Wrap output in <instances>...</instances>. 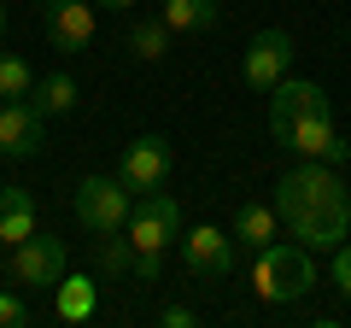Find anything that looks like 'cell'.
I'll use <instances>...</instances> for the list:
<instances>
[{"instance_id":"obj_1","label":"cell","mask_w":351,"mask_h":328,"mask_svg":"<svg viewBox=\"0 0 351 328\" xmlns=\"http://www.w3.org/2000/svg\"><path fill=\"white\" fill-rule=\"evenodd\" d=\"M276 217L311 253H334L351 229V200H346V182L334 176V164L311 159L299 170H287L281 188H276Z\"/></svg>"},{"instance_id":"obj_2","label":"cell","mask_w":351,"mask_h":328,"mask_svg":"<svg viewBox=\"0 0 351 328\" xmlns=\"http://www.w3.org/2000/svg\"><path fill=\"white\" fill-rule=\"evenodd\" d=\"M252 288H258L263 305H293L316 288V258L304 240H269L258 253V270H252Z\"/></svg>"},{"instance_id":"obj_3","label":"cell","mask_w":351,"mask_h":328,"mask_svg":"<svg viewBox=\"0 0 351 328\" xmlns=\"http://www.w3.org/2000/svg\"><path fill=\"white\" fill-rule=\"evenodd\" d=\"M76 217H82V229H94V235L129 229V188H123V176H88L82 188H76Z\"/></svg>"},{"instance_id":"obj_4","label":"cell","mask_w":351,"mask_h":328,"mask_svg":"<svg viewBox=\"0 0 351 328\" xmlns=\"http://www.w3.org/2000/svg\"><path fill=\"white\" fill-rule=\"evenodd\" d=\"M170 240H182V205L152 188L147 200L129 211V246H135V253H164Z\"/></svg>"},{"instance_id":"obj_5","label":"cell","mask_w":351,"mask_h":328,"mask_svg":"<svg viewBox=\"0 0 351 328\" xmlns=\"http://www.w3.org/2000/svg\"><path fill=\"white\" fill-rule=\"evenodd\" d=\"M41 24L59 53H82L100 30V6L94 0H41Z\"/></svg>"},{"instance_id":"obj_6","label":"cell","mask_w":351,"mask_h":328,"mask_svg":"<svg viewBox=\"0 0 351 328\" xmlns=\"http://www.w3.org/2000/svg\"><path fill=\"white\" fill-rule=\"evenodd\" d=\"M269 135L287 141L293 152H304V159H322V164H346V141H339L334 129V112L328 117H293V124H269Z\"/></svg>"},{"instance_id":"obj_7","label":"cell","mask_w":351,"mask_h":328,"mask_svg":"<svg viewBox=\"0 0 351 328\" xmlns=\"http://www.w3.org/2000/svg\"><path fill=\"white\" fill-rule=\"evenodd\" d=\"M41 147H47V112L36 100H0V152L29 159Z\"/></svg>"},{"instance_id":"obj_8","label":"cell","mask_w":351,"mask_h":328,"mask_svg":"<svg viewBox=\"0 0 351 328\" xmlns=\"http://www.w3.org/2000/svg\"><path fill=\"white\" fill-rule=\"evenodd\" d=\"M287 65H293V36H287V30H263V36H252L240 76H246V89L269 94L281 76H287Z\"/></svg>"},{"instance_id":"obj_9","label":"cell","mask_w":351,"mask_h":328,"mask_svg":"<svg viewBox=\"0 0 351 328\" xmlns=\"http://www.w3.org/2000/svg\"><path fill=\"white\" fill-rule=\"evenodd\" d=\"M117 176H123V188L135 194H152L170 182V141L164 135H141L123 147V164H117Z\"/></svg>"},{"instance_id":"obj_10","label":"cell","mask_w":351,"mask_h":328,"mask_svg":"<svg viewBox=\"0 0 351 328\" xmlns=\"http://www.w3.org/2000/svg\"><path fill=\"white\" fill-rule=\"evenodd\" d=\"M59 276H64V240L29 235V240L12 246V281H24V288H53Z\"/></svg>"},{"instance_id":"obj_11","label":"cell","mask_w":351,"mask_h":328,"mask_svg":"<svg viewBox=\"0 0 351 328\" xmlns=\"http://www.w3.org/2000/svg\"><path fill=\"white\" fill-rule=\"evenodd\" d=\"M182 258H188V270H193V276L223 281L228 270H234V240H228L223 229L199 223V229H188V235H182Z\"/></svg>"},{"instance_id":"obj_12","label":"cell","mask_w":351,"mask_h":328,"mask_svg":"<svg viewBox=\"0 0 351 328\" xmlns=\"http://www.w3.org/2000/svg\"><path fill=\"white\" fill-rule=\"evenodd\" d=\"M293 117H328V94L316 82L281 76L276 89H269V124H293Z\"/></svg>"},{"instance_id":"obj_13","label":"cell","mask_w":351,"mask_h":328,"mask_svg":"<svg viewBox=\"0 0 351 328\" xmlns=\"http://www.w3.org/2000/svg\"><path fill=\"white\" fill-rule=\"evenodd\" d=\"M29 235H36V200H29V188H0V246H18Z\"/></svg>"},{"instance_id":"obj_14","label":"cell","mask_w":351,"mask_h":328,"mask_svg":"<svg viewBox=\"0 0 351 328\" xmlns=\"http://www.w3.org/2000/svg\"><path fill=\"white\" fill-rule=\"evenodd\" d=\"M276 229H281L276 205H240V211H234V240L252 246V253H263V246L276 240Z\"/></svg>"},{"instance_id":"obj_15","label":"cell","mask_w":351,"mask_h":328,"mask_svg":"<svg viewBox=\"0 0 351 328\" xmlns=\"http://www.w3.org/2000/svg\"><path fill=\"white\" fill-rule=\"evenodd\" d=\"M53 293H59V323H88L94 316V281L88 276H59L53 281Z\"/></svg>"},{"instance_id":"obj_16","label":"cell","mask_w":351,"mask_h":328,"mask_svg":"<svg viewBox=\"0 0 351 328\" xmlns=\"http://www.w3.org/2000/svg\"><path fill=\"white\" fill-rule=\"evenodd\" d=\"M164 24L170 36H188V30H211L217 24V0H164Z\"/></svg>"},{"instance_id":"obj_17","label":"cell","mask_w":351,"mask_h":328,"mask_svg":"<svg viewBox=\"0 0 351 328\" xmlns=\"http://www.w3.org/2000/svg\"><path fill=\"white\" fill-rule=\"evenodd\" d=\"M29 100H36L47 117L71 112V106H76V76H71V71H53V76H41L36 89H29Z\"/></svg>"},{"instance_id":"obj_18","label":"cell","mask_w":351,"mask_h":328,"mask_svg":"<svg viewBox=\"0 0 351 328\" xmlns=\"http://www.w3.org/2000/svg\"><path fill=\"white\" fill-rule=\"evenodd\" d=\"M129 53L147 65H158L164 53H170V24L164 18H147V24H129Z\"/></svg>"},{"instance_id":"obj_19","label":"cell","mask_w":351,"mask_h":328,"mask_svg":"<svg viewBox=\"0 0 351 328\" xmlns=\"http://www.w3.org/2000/svg\"><path fill=\"white\" fill-rule=\"evenodd\" d=\"M29 89H36V71L18 53H0V100H29Z\"/></svg>"},{"instance_id":"obj_20","label":"cell","mask_w":351,"mask_h":328,"mask_svg":"<svg viewBox=\"0 0 351 328\" xmlns=\"http://www.w3.org/2000/svg\"><path fill=\"white\" fill-rule=\"evenodd\" d=\"M129 264H135V246L117 240V235H106V240H100V270H106V276H123Z\"/></svg>"},{"instance_id":"obj_21","label":"cell","mask_w":351,"mask_h":328,"mask_svg":"<svg viewBox=\"0 0 351 328\" xmlns=\"http://www.w3.org/2000/svg\"><path fill=\"white\" fill-rule=\"evenodd\" d=\"M29 323H36V311L18 293H0V328H29Z\"/></svg>"},{"instance_id":"obj_22","label":"cell","mask_w":351,"mask_h":328,"mask_svg":"<svg viewBox=\"0 0 351 328\" xmlns=\"http://www.w3.org/2000/svg\"><path fill=\"white\" fill-rule=\"evenodd\" d=\"M334 288H339V293L351 299V246H346V240L334 246Z\"/></svg>"},{"instance_id":"obj_23","label":"cell","mask_w":351,"mask_h":328,"mask_svg":"<svg viewBox=\"0 0 351 328\" xmlns=\"http://www.w3.org/2000/svg\"><path fill=\"white\" fill-rule=\"evenodd\" d=\"M129 270H135L141 281H158L164 276V253H135V264H129Z\"/></svg>"},{"instance_id":"obj_24","label":"cell","mask_w":351,"mask_h":328,"mask_svg":"<svg viewBox=\"0 0 351 328\" xmlns=\"http://www.w3.org/2000/svg\"><path fill=\"white\" fill-rule=\"evenodd\" d=\"M199 323V316L188 311V305H170V311H164V328H193Z\"/></svg>"},{"instance_id":"obj_25","label":"cell","mask_w":351,"mask_h":328,"mask_svg":"<svg viewBox=\"0 0 351 328\" xmlns=\"http://www.w3.org/2000/svg\"><path fill=\"white\" fill-rule=\"evenodd\" d=\"M94 6H106V12H129L135 0H94Z\"/></svg>"},{"instance_id":"obj_26","label":"cell","mask_w":351,"mask_h":328,"mask_svg":"<svg viewBox=\"0 0 351 328\" xmlns=\"http://www.w3.org/2000/svg\"><path fill=\"white\" fill-rule=\"evenodd\" d=\"M0 36H6V6H0Z\"/></svg>"}]
</instances>
